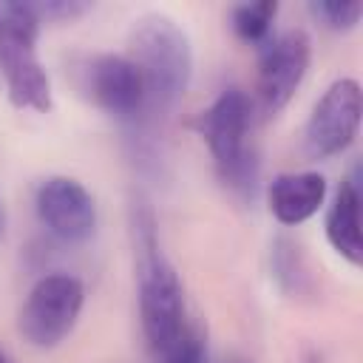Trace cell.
Returning a JSON list of instances; mask_svg holds the SVG:
<instances>
[{
	"instance_id": "1",
	"label": "cell",
	"mask_w": 363,
	"mask_h": 363,
	"mask_svg": "<svg viewBox=\"0 0 363 363\" xmlns=\"http://www.w3.org/2000/svg\"><path fill=\"white\" fill-rule=\"evenodd\" d=\"M130 60L145 85V111L139 122H159L170 116L193 74V48L187 34L164 14L142 17L130 37Z\"/></svg>"
},
{
	"instance_id": "2",
	"label": "cell",
	"mask_w": 363,
	"mask_h": 363,
	"mask_svg": "<svg viewBox=\"0 0 363 363\" xmlns=\"http://www.w3.org/2000/svg\"><path fill=\"white\" fill-rule=\"evenodd\" d=\"M136 247H139V320L142 335L156 360H162L190 326L184 320V295L182 281L173 264L162 255L153 216L147 207H139L133 216Z\"/></svg>"
},
{
	"instance_id": "3",
	"label": "cell",
	"mask_w": 363,
	"mask_h": 363,
	"mask_svg": "<svg viewBox=\"0 0 363 363\" xmlns=\"http://www.w3.org/2000/svg\"><path fill=\"white\" fill-rule=\"evenodd\" d=\"M250 122L252 102L241 88L221 91L196 119V130L210 147L218 179L238 196H252L258 184V156L247 145Z\"/></svg>"
},
{
	"instance_id": "4",
	"label": "cell",
	"mask_w": 363,
	"mask_h": 363,
	"mask_svg": "<svg viewBox=\"0 0 363 363\" xmlns=\"http://www.w3.org/2000/svg\"><path fill=\"white\" fill-rule=\"evenodd\" d=\"M40 20L31 3H9L0 9V74L14 108L51 111V82L37 57Z\"/></svg>"
},
{
	"instance_id": "5",
	"label": "cell",
	"mask_w": 363,
	"mask_h": 363,
	"mask_svg": "<svg viewBox=\"0 0 363 363\" xmlns=\"http://www.w3.org/2000/svg\"><path fill=\"white\" fill-rule=\"evenodd\" d=\"M85 303V286L77 275L51 272L43 275L20 306V335L37 349L60 346L79 320Z\"/></svg>"
},
{
	"instance_id": "6",
	"label": "cell",
	"mask_w": 363,
	"mask_h": 363,
	"mask_svg": "<svg viewBox=\"0 0 363 363\" xmlns=\"http://www.w3.org/2000/svg\"><path fill=\"white\" fill-rule=\"evenodd\" d=\"M360 111H363V96L357 79L352 77L335 79L315 102L303 125V153L309 159H332L343 153L357 136Z\"/></svg>"
},
{
	"instance_id": "7",
	"label": "cell",
	"mask_w": 363,
	"mask_h": 363,
	"mask_svg": "<svg viewBox=\"0 0 363 363\" xmlns=\"http://www.w3.org/2000/svg\"><path fill=\"white\" fill-rule=\"evenodd\" d=\"M312 45L301 28L284 31L281 37L264 43L258 57V77H255V96L264 116H275L289 105L298 85L309 71Z\"/></svg>"
},
{
	"instance_id": "8",
	"label": "cell",
	"mask_w": 363,
	"mask_h": 363,
	"mask_svg": "<svg viewBox=\"0 0 363 363\" xmlns=\"http://www.w3.org/2000/svg\"><path fill=\"white\" fill-rule=\"evenodd\" d=\"M79 88L105 113H111L116 119H125V122H139L142 119L145 85H142V74H139V68L133 65L130 57L94 54V57L82 60Z\"/></svg>"
},
{
	"instance_id": "9",
	"label": "cell",
	"mask_w": 363,
	"mask_h": 363,
	"mask_svg": "<svg viewBox=\"0 0 363 363\" xmlns=\"http://www.w3.org/2000/svg\"><path fill=\"white\" fill-rule=\"evenodd\" d=\"M40 224L65 244H82L94 235L96 204L82 182L71 176H48L34 193Z\"/></svg>"
},
{
	"instance_id": "10",
	"label": "cell",
	"mask_w": 363,
	"mask_h": 363,
	"mask_svg": "<svg viewBox=\"0 0 363 363\" xmlns=\"http://www.w3.org/2000/svg\"><path fill=\"white\" fill-rule=\"evenodd\" d=\"M326 199V179L315 170L303 173H281L267 187L269 213L284 227H298L312 218Z\"/></svg>"
},
{
	"instance_id": "11",
	"label": "cell",
	"mask_w": 363,
	"mask_h": 363,
	"mask_svg": "<svg viewBox=\"0 0 363 363\" xmlns=\"http://www.w3.org/2000/svg\"><path fill=\"white\" fill-rule=\"evenodd\" d=\"M326 241L332 250L346 258L352 267H360L363 261V244H360V179L357 167L337 184L335 199L326 210Z\"/></svg>"
},
{
	"instance_id": "12",
	"label": "cell",
	"mask_w": 363,
	"mask_h": 363,
	"mask_svg": "<svg viewBox=\"0 0 363 363\" xmlns=\"http://www.w3.org/2000/svg\"><path fill=\"white\" fill-rule=\"evenodd\" d=\"M278 3L261 0V3H241L233 9V31L244 43H267L269 28L275 23Z\"/></svg>"
},
{
	"instance_id": "13",
	"label": "cell",
	"mask_w": 363,
	"mask_h": 363,
	"mask_svg": "<svg viewBox=\"0 0 363 363\" xmlns=\"http://www.w3.org/2000/svg\"><path fill=\"white\" fill-rule=\"evenodd\" d=\"M309 11L332 31H349L360 23V14H363V3L360 0H315L309 3Z\"/></svg>"
},
{
	"instance_id": "14",
	"label": "cell",
	"mask_w": 363,
	"mask_h": 363,
	"mask_svg": "<svg viewBox=\"0 0 363 363\" xmlns=\"http://www.w3.org/2000/svg\"><path fill=\"white\" fill-rule=\"evenodd\" d=\"M275 275L281 278V284L286 289H298V278H301V255L298 247L278 238L275 241Z\"/></svg>"
},
{
	"instance_id": "15",
	"label": "cell",
	"mask_w": 363,
	"mask_h": 363,
	"mask_svg": "<svg viewBox=\"0 0 363 363\" xmlns=\"http://www.w3.org/2000/svg\"><path fill=\"white\" fill-rule=\"evenodd\" d=\"M201 360H204V337L199 326H187L179 343L159 363H201Z\"/></svg>"
},
{
	"instance_id": "16",
	"label": "cell",
	"mask_w": 363,
	"mask_h": 363,
	"mask_svg": "<svg viewBox=\"0 0 363 363\" xmlns=\"http://www.w3.org/2000/svg\"><path fill=\"white\" fill-rule=\"evenodd\" d=\"M31 9H34L40 23L43 20H74L82 11H88L85 3H71V0L68 3L65 0H60V3H31Z\"/></svg>"
},
{
	"instance_id": "17",
	"label": "cell",
	"mask_w": 363,
	"mask_h": 363,
	"mask_svg": "<svg viewBox=\"0 0 363 363\" xmlns=\"http://www.w3.org/2000/svg\"><path fill=\"white\" fill-rule=\"evenodd\" d=\"M0 363H11V357H9V354H6L3 349H0Z\"/></svg>"
},
{
	"instance_id": "18",
	"label": "cell",
	"mask_w": 363,
	"mask_h": 363,
	"mask_svg": "<svg viewBox=\"0 0 363 363\" xmlns=\"http://www.w3.org/2000/svg\"><path fill=\"white\" fill-rule=\"evenodd\" d=\"M0 224H3V216H0Z\"/></svg>"
}]
</instances>
